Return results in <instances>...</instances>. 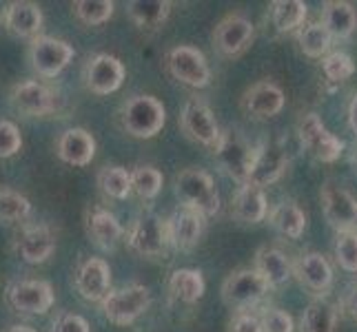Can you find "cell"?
<instances>
[{
    "label": "cell",
    "instance_id": "41",
    "mask_svg": "<svg viewBox=\"0 0 357 332\" xmlns=\"http://www.w3.org/2000/svg\"><path fill=\"white\" fill-rule=\"evenodd\" d=\"M260 322H262V332H293L295 330L293 317L287 310H280V308H266L260 315Z\"/></svg>",
    "mask_w": 357,
    "mask_h": 332
},
{
    "label": "cell",
    "instance_id": "30",
    "mask_svg": "<svg viewBox=\"0 0 357 332\" xmlns=\"http://www.w3.org/2000/svg\"><path fill=\"white\" fill-rule=\"evenodd\" d=\"M268 224L280 235H284L289 239H300L306 230V215L295 202H280L268 211Z\"/></svg>",
    "mask_w": 357,
    "mask_h": 332
},
{
    "label": "cell",
    "instance_id": "43",
    "mask_svg": "<svg viewBox=\"0 0 357 332\" xmlns=\"http://www.w3.org/2000/svg\"><path fill=\"white\" fill-rule=\"evenodd\" d=\"M229 332H262V322L251 310H240L231 317Z\"/></svg>",
    "mask_w": 357,
    "mask_h": 332
},
{
    "label": "cell",
    "instance_id": "38",
    "mask_svg": "<svg viewBox=\"0 0 357 332\" xmlns=\"http://www.w3.org/2000/svg\"><path fill=\"white\" fill-rule=\"evenodd\" d=\"M322 71H324V76H326L328 82L342 84V82H347L349 78H353L355 63H353V58L349 54L333 52V54H328L322 60Z\"/></svg>",
    "mask_w": 357,
    "mask_h": 332
},
{
    "label": "cell",
    "instance_id": "13",
    "mask_svg": "<svg viewBox=\"0 0 357 332\" xmlns=\"http://www.w3.org/2000/svg\"><path fill=\"white\" fill-rule=\"evenodd\" d=\"M125 65L112 54H96L84 65V84L93 95H109L125 82Z\"/></svg>",
    "mask_w": 357,
    "mask_h": 332
},
{
    "label": "cell",
    "instance_id": "39",
    "mask_svg": "<svg viewBox=\"0 0 357 332\" xmlns=\"http://www.w3.org/2000/svg\"><path fill=\"white\" fill-rule=\"evenodd\" d=\"M335 260L344 270H349V273H357V230L337 232V237H335Z\"/></svg>",
    "mask_w": 357,
    "mask_h": 332
},
{
    "label": "cell",
    "instance_id": "18",
    "mask_svg": "<svg viewBox=\"0 0 357 332\" xmlns=\"http://www.w3.org/2000/svg\"><path fill=\"white\" fill-rule=\"evenodd\" d=\"M287 104L284 91H282L275 82L260 80L251 84L240 97V109L253 120H271L275 118Z\"/></svg>",
    "mask_w": 357,
    "mask_h": 332
},
{
    "label": "cell",
    "instance_id": "47",
    "mask_svg": "<svg viewBox=\"0 0 357 332\" xmlns=\"http://www.w3.org/2000/svg\"><path fill=\"white\" fill-rule=\"evenodd\" d=\"M355 164H357V151H355Z\"/></svg>",
    "mask_w": 357,
    "mask_h": 332
},
{
    "label": "cell",
    "instance_id": "37",
    "mask_svg": "<svg viewBox=\"0 0 357 332\" xmlns=\"http://www.w3.org/2000/svg\"><path fill=\"white\" fill-rule=\"evenodd\" d=\"M31 215V202L22 193L0 187V221H24Z\"/></svg>",
    "mask_w": 357,
    "mask_h": 332
},
{
    "label": "cell",
    "instance_id": "24",
    "mask_svg": "<svg viewBox=\"0 0 357 332\" xmlns=\"http://www.w3.org/2000/svg\"><path fill=\"white\" fill-rule=\"evenodd\" d=\"M293 275L298 281L309 288L313 294H324L328 292L331 284H333V268H331L328 260L322 253H304L298 257V262L293 264Z\"/></svg>",
    "mask_w": 357,
    "mask_h": 332
},
{
    "label": "cell",
    "instance_id": "31",
    "mask_svg": "<svg viewBox=\"0 0 357 332\" xmlns=\"http://www.w3.org/2000/svg\"><path fill=\"white\" fill-rule=\"evenodd\" d=\"M306 14H309V7L302 0H273L271 3V22L280 33L300 31Z\"/></svg>",
    "mask_w": 357,
    "mask_h": 332
},
{
    "label": "cell",
    "instance_id": "46",
    "mask_svg": "<svg viewBox=\"0 0 357 332\" xmlns=\"http://www.w3.org/2000/svg\"><path fill=\"white\" fill-rule=\"evenodd\" d=\"M5 332H38V330H33L29 326H22V324H14V326H9Z\"/></svg>",
    "mask_w": 357,
    "mask_h": 332
},
{
    "label": "cell",
    "instance_id": "42",
    "mask_svg": "<svg viewBox=\"0 0 357 332\" xmlns=\"http://www.w3.org/2000/svg\"><path fill=\"white\" fill-rule=\"evenodd\" d=\"M52 332H91L89 322L76 313H58L52 322Z\"/></svg>",
    "mask_w": 357,
    "mask_h": 332
},
{
    "label": "cell",
    "instance_id": "12",
    "mask_svg": "<svg viewBox=\"0 0 357 332\" xmlns=\"http://www.w3.org/2000/svg\"><path fill=\"white\" fill-rule=\"evenodd\" d=\"M56 244L58 235L49 224H22L11 242V251L27 264H45L54 255Z\"/></svg>",
    "mask_w": 357,
    "mask_h": 332
},
{
    "label": "cell",
    "instance_id": "11",
    "mask_svg": "<svg viewBox=\"0 0 357 332\" xmlns=\"http://www.w3.org/2000/svg\"><path fill=\"white\" fill-rule=\"evenodd\" d=\"M9 104L24 118H45L58 109V95L38 80H22L11 87Z\"/></svg>",
    "mask_w": 357,
    "mask_h": 332
},
{
    "label": "cell",
    "instance_id": "44",
    "mask_svg": "<svg viewBox=\"0 0 357 332\" xmlns=\"http://www.w3.org/2000/svg\"><path fill=\"white\" fill-rule=\"evenodd\" d=\"M340 313L347 319H351V322H357V284H351L344 290L340 299Z\"/></svg>",
    "mask_w": 357,
    "mask_h": 332
},
{
    "label": "cell",
    "instance_id": "22",
    "mask_svg": "<svg viewBox=\"0 0 357 332\" xmlns=\"http://www.w3.org/2000/svg\"><path fill=\"white\" fill-rule=\"evenodd\" d=\"M3 24L5 29L16 35V38H38L40 29H43V9L29 3V0H14L3 9Z\"/></svg>",
    "mask_w": 357,
    "mask_h": 332
},
{
    "label": "cell",
    "instance_id": "32",
    "mask_svg": "<svg viewBox=\"0 0 357 332\" xmlns=\"http://www.w3.org/2000/svg\"><path fill=\"white\" fill-rule=\"evenodd\" d=\"M337 328V306L326 299H313L300 319L302 332H335Z\"/></svg>",
    "mask_w": 357,
    "mask_h": 332
},
{
    "label": "cell",
    "instance_id": "5",
    "mask_svg": "<svg viewBox=\"0 0 357 332\" xmlns=\"http://www.w3.org/2000/svg\"><path fill=\"white\" fill-rule=\"evenodd\" d=\"M165 67L171 78L191 89H204L211 82V67H208L204 54L189 45L169 49L165 56Z\"/></svg>",
    "mask_w": 357,
    "mask_h": 332
},
{
    "label": "cell",
    "instance_id": "16",
    "mask_svg": "<svg viewBox=\"0 0 357 332\" xmlns=\"http://www.w3.org/2000/svg\"><path fill=\"white\" fill-rule=\"evenodd\" d=\"M253 33L255 27L246 16L227 14L213 29V47L225 58H236L242 52H246V47L253 40Z\"/></svg>",
    "mask_w": 357,
    "mask_h": 332
},
{
    "label": "cell",
    "instance_id": "17",
    "mask_svg": "<svg viewBox=\"0 0 357 332\" xmlns=\"http://www.w3.org/2000/svg\"><path fill=\"white\" fill-rule=\"evenodd\" d=\"M289 164L291 157L284 146H282V142H260L246 184H253V187L260 189L268 187V184H275L287 173Z\"/></svg>",
    "mask_w": 357,
    "mask_h": 332
},
{
    "label": "cell",
    "instance_id": "2",
    "mask_svg": "<svg viewBox=\"0 0 357 332\" xmlns=\"http://www.w3.org/2000/svg\"><path fill=\"white\" fill-rule=\"evenodd\" d=\"M174 191L180 206L198 211L204 217H211L220 211V193L213 177L200 168H184L176 175Z\"/></svg>",
    "mask_w": 357,
    "mask_h": 332
},
{
    "label": "cell",
    "instance_id": "40",
    "mask_svg": "<svg viewBox=\"0 0 357 332\" xmlns=\"http://www.w3.org/2000/svg\"><path fill=\"white\" fill-rule=\"evenodd\" d=\"M22 149V135L16 122L0 120V159L14 157Z\"/></svg>",
    "mask_w": 357,
    "mask_h": 332
},
{
    "label": "cell",
    "instance_id": "23",
    "mask_svg": "<svg viewBox=\"0 0 357 332\" xmlns=\"http://www.w3.org/2000/svg\"><path fill=\"white\" fill-rule=\"evenodd\" d=\"M56 155L71 166H89L96 157V138L80 127L67 129L56 140Z\"/></svg>",
    "mask_w": 357,
    "mask_h": 332
},
{
    "label": "cell",
    "instance_id": "45",
    "mask_svg": "<svg viewBox=\"0 0 357 332\" xmlns=\"http://www.w3.org/2000/svg\"><path fill=\"white\" fill-rule=\"evenodd\" d=\"M349 127L353 129V133L357 135V93L353 95V100L349 104Z\"/></svg>",
    "mask_w": 357,
    "mask_h": 332
},
{
    "label": "cell",
    "instance_id": "20",
    "mask_svg": "<svg viewBox=\"0 0 357 332\" xmlns=\"http://www.w3.org/2000/svg\"><path fill=\"white\" fill-rule=\"evenodd\" d=\"M84 232L96 248L105 253H114L125 235L118 217L102 206H91L84 211Z\"/></svg>",
    "mask_w": 357,
    "mask_h": 332
},
{
    "label": "cell",
    "instance_id": "15",
    "mask_svg": "<svg viewBox=\"0 0 357 332\" xmlns=\"http://www.w3.org/2000/svg\"><path fill=\"white\" fill-rule=\"evenodd\" d=\"M73 286L84 301L102 303L112 292V268L102 257H87L73 275Z\"/></svg>",
    "mask_w": 357,
    "mask_h": 332
},
{
    "label": "cell",
    "instance_id": "29",
    "mask_svg": "<svg viewBox=\"0 0 357 332\" xmlns=\"http://www.w3.org/2000/svg\"><path fill=\"white\" fill-rule=\"evenodd\" d=\"M169 0H133L127 5V14L131 22L142 31H153L158 27H162L171 14Z\"/></svg>",
    "mask_w": 357,
    "mask_h": 332
},
{
    "label": "cell",
    "instance_id": "10",
    "mask_svg": "<svg viewBox=\"0 0 357 332\" xmlns=\"http://www.w3.org/2000/svg\"><path fill=\"white\" fill-rule=\"evenodd\" d=\"M268 284L257 275V270L253 268H242L231 273L225 284H222V301L233 308L236 313L240 310H251L253 306L260 303L266 292H268Z\"/></svg>",
    "mask_w": 357,
    "mask_h": 332
},
{
    "label": "cell",
    "instance_id": "36",
    "mask_svg": "<svg viewBox=\"0 0 357 332\" xmlns=\"http://www.w3.org/2000/svg\"><path fill=\"white\" fill-rule=\"evenodd\" d=\"M71 9H73V16H76L82 24H87V27H98V24H105L114 16L116 5L112 0H78V3L71 5Z\"/></svg>",
    "mask_w": 357,
    "mask_h": 332
},
{
    "label": "cell",
    "instance_id": "4",
    "mask_svg": "<svg viewBox=\"0 0 357 332\" xmlns=\"http://www.w3.org/2000/svg\"><path fill=\"white\" fill-rule=\"evenodd\" d=\"M151 306V290L142 284H129L125 288L112 290L100 303L102 315L114 326H131Z\"/></svg>",
    "mask_w": 357,
    "mask_h": 332
},
{
    "label": "cell",
    "instance_id": "8",
    "mask_svg": "<svg viewBox=\"0 0 357 332\" xmlns=\"http://www.w3.org/2000/svg\"><path fill=\"white\" fill-rule=\"evenodd\" d=\"M298 135L304 151L322 164H333L344 153V140L331 133L317 113H306L298 122Z\"/></svg>",
    "mask_w": 357,
    "mask_h": 332
},
{
    "label": "cell",
    "instance_id": "3",
    "mask_svg": "<svg viewBox=\"0 0 357 332\" xmlns=\"http://www.w3.org/2000/svg\"><path fill=\"white\" fill-rule=\"evenodd\" d=\"M257 153V146H253L238 129H229L220 133V140L215 144V157L225 173L242 184L249 182V173L253 166V159Z\"/></svg>",
    "mask_w": 357,
    "mask_h": 332
},
{
    "label": "cell",
    "instance_id": "21",
    "mask_svg": "<svg viewBox=\"0 0 357 332\" xmlns=\"http://www.w3.org/2000/svg\"><path fill=\"white\" fill-rule=\"evenodd\" d=\"M204 230V215L191 208H176L174 213L167 217V235L169 246L176 251H193L198 246Z\"/></svg>",
    "mask_w": 357,
    "mask_h": 332
},
{
    "label": "cell",
    "instance_id": "35",
    "mask_svg": "<svg viewBox=\"0 0 357 332\" xmlns=\"http://www.w3.org/2000/svg\"><path fill=\"white\" fill-rule=\"evenodd\" d=\"M165 177L162 173L149 164H140L131 171V189L140 200H153L162 191Z\"/></svg>",
    "mask_w": 357,
    "mask_h": 332
},
{
    "label": "cell",
    "instance_id": "6",
    "mask_svg": "<svg viewBox=\"0 0 357 332\" xmlns=\"http://www.w3.org/2000/svg\"><path fill=\"white\" fill-rule=\"evenodd\" d=\"M76 52L67 40L54 38V35H38L27 47V60L40 78H56L71 63Z\"/></svg>",
    "mask_w": 357,
    "mask_h": 332
},
{
    "label": "cell",
    "instance_id": "14",
    "mask_svg": "<svg viewBox=\"0 0 357 332\" xmlns=\"http://www.w3.org/2000/svg\"><path fill=\"white\" fill-rule=\"evenodd\" d=\"M319 200H322L326 221L337 232L357 230V200L347 189L337 187L333 182H326L322 193H319Z\"/></svg>",
    "mask_w": 357,
    "mask_h": 332
},
{
    "label": "cell",
    "instance_id": "19",
    "mask_svg": "<svg viewBox=\"0 0 357 332\" xmlns=\"http://www.w3.org/2000/svg\"><path fill=\"white\" fill-rule=\"evenodd\" d=\"M180 127L182 131L187 133V138L198 142L202 146H213L220 140V127L215 122L213 111L208 109L202 100L198 97H191L187 100L182 109V116H180Z\"/></svg>",
    "mask_w": 357,
    "mask_h": 332
},
{
    "label": "cell",
    "instance_id": "7",
    "mask_svg": "<svg viewBox=\"0 0 357 332\" xmlns=\"http://www.w3.org/2000/svg\"><path fill=\"white\" fill-rule=\"evenodd\" d=\"M127 246L142 257H158L167 253L169 235L167 219H162L153 211H144L131 221L127 230Z\"/></svg>",
    "mask_w": 357,
    "mask_h": 332
},
{
    "label": "cell",
    "instance_id": "25",
    "mask_svg": "<svg viewBox=\"0 0 357 332\" xmlns=\"http://www.w3.org/2000/svg\"><path fill=\"white\" fill-rule=\"evenodd\" d=\"M231 215L242 224H260L268 215V204L264 189L253 184H242L231 200Z\"/></svg>",
    "mask_w": 357,
    "mask_h": 332
},
{
    "label": "cell",
    "instance_id": "33",
    "mask_svg": "<svg viewBox=\"0 0 357 332\" xmlns=\"http://www.w3.org/2000/svg\"><path fill=\"white\" fill-rule=\"evenodd\" d=\"M300 45V52L306 58H326L331 42H333V35L328 33V29L324 27L322 22H306L304 27L295 33Z\"/></svg>",
    "mask_w": 357,
    "mask_h": 332
},
{
    "label": "cell",
    "instance_id": "26",
    "mask_svg": "<svg viewBox=\"0 0 357 332\" xmlns=\"http://www.w3.org/2000/svg\"><path fill=\"white\" fill-rule=\"evenodd\" d=\"M255 270L268 284V288L284 286L293 275V266L287 260V255L273 248V246H262L255 253Z\"/></svg>",
    "mask_w": 357,
    "mask_h": 332
},
{
    "label": "cell",
    "instance_id": "48",
    "mask_svg": "<svg viewBox=\"0 0 357 332\" xmlns=\"http://www.w3.org/2000/svg\"><path fill=\"white\" fill-rule=\"evenodd\" d=\"M0 18H3V14H0Z\"/></svg>",
    "mask_w": 357,
    "mask_h": 332
},
{
    "label": "cell",
    "instance_id": "9",
    "mask_svg": "<svg viewBox=\"0 0 357 332\" xmlns=\"http://www.w3.org/2000/svg\"><path fill=\"white\" fill-rule=\"evenodd\" d=\"M5 299L11 310L20 315H45L56 301L54 286L45 279L11 281L5 290Z\"/></svg>",
    "mask_w": 357,
    "mask_h": 332
},
{
    "label": "cell",
    "instance_id": "27",
    "mask_svg": "<svg viewBox=\"0 0 357 332\" xmlns=\"http://www.w3.org/2000/svg\"><path fill=\"white\" fill-rule=\"evenodd\" d=\"M319 22L324 24L333 38L347 40L357 31V11L351 3H344V0H328L322 5Z\"/></svg>",
    "mask_w": 357,
    "mask_h": 332
},
{
    "label": "cell",
    "instance_id": "1",
    "mask_svg": "<svg viewBox=\"0 0 357 332\" xmlns=\"http://www.w3.org/2000/svg\"><path fill=\"white\" fill-rule=\"evenodd\" d=\"M120 127L129 133L131 138L151 140L165 129L167 109L155 95L138 93L131 95L120 109Z\"/></svg>",
    "mask_w": 357,
    "mask_h": 332
},
{
    "label": "cell",
    "instance_id": "28",
    "mask_svg": "<svg viewBox=\"0 0 357 332\" xmlns=\"http://www.w3.org/2000/svg\"><path fill=\"white\" fill-rule=\"evenodd\" d=\"M167 288L171 299L182 301V303H195L202 299V294L206 290L204 277L200 270L195 268H178L171 273Z\"/></svg>",
    "mask_w": 357,
    "mask_h": 332
},
{
    "label": "cell",
    "instance_id": "34",
    "mask_svg": "<svg viewBox=\"0 0 357 332\" xmlns=\"http://www.w3.org/2000/svg\"><path fill=\"white\" fill-rule=\"evenodd\" d=\"M98 187L112 200H127L133 193L131 173L125 166H102L98 171Z\"/></svg>",
    "mask_w": 357,
    "mask_h": 332
}]
</instances>
